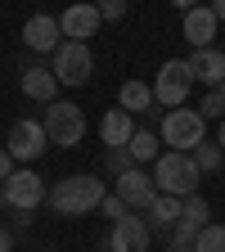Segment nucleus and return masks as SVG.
Returning <instances> with one entry per match:
<instances>
[{
	"label": "nucleus",
	"instance_id": "obj_21",
	"mask_svg": "<svg viewBox=\"0 0 225 252\" xmlns=\"http://www.w3.org/2000/svg\"><path fill=\"white\" fill-rule=\"evenodd\" d=\"M194 162H198V171H203V176H216V171L225 167V149H221L216 140H203V144L194 149Z\"/></svg>",
	"mask_w": 225,
	"mask_h": 252
},
{
	"label": "nucleus",
	"instance_id": "obj_26",
	"mask_svg": "<svg viewBox=\"0 0 225 252\" xmlns=\"http://www.w3.org/2000/svg\"><path fill=\"white\" fill-rule=\"evenodd\" d=\"M99 212H104L108 220H122V216H126V212H131V207H126V203H122L117 194H104V203H99Z\"/></svg>",
	"mask_w": 225,
	"mask_h": 252
},
{
	"label": "nucleus",
	"instance_id": "obj_2",
	"mask_svg": "<svg viewBox=\"0 0 225 252\" xmlns=\"http://www.w3.org/2000/svg\"><path fill=\"white\" fill-rule=\"evenodd\" d=\"M198 162H194V153H158V162H153V185H158V194H171V198H189V194H198Z\"/></svg>",
	"mask_w": 225,
	"mask_h": 252
},
{
	"label": "nucleus",
	"instance_id": "obj_23",
	"mask_svg": "<svg viewBox=\"0 0 225 252\" xmlns=\"http://www.w3.org/2000/svg\"><path fill=\"white\" fill-rule=\"evenodd\" d=\"M198 113H203V122H221L225 117V94L221 90H207L203 104H198Z\"/></svg>",
	"mask_w": 225,
	"mask_h": 252
},
{
	"label": "nucleus",
	"instance_id": "obj_10",
	"mask_svg": "<svg viewBox=\"0 0 225 252\" xmlns=\"http://www.w3.org/2000/svg\"><path fill=\"white\" fill-rule=\"evenodd\" d=\"M23 45H27L32 54H54V50L63 45L59 18H54V14H32V18L23 23Z\"/></svg>",
	"mask_w": 225,
	"mask_h": 252
},
{
	"label": "nucleus",
	"instance_id": "obj_14",
	"mask_svg": "<svg viewBox=\"0 0 225 252\" xmlns=\"http://www.w3.org/2000/svg\"><path fill=\"white\" fill-rule=\"evenodd\" d=\"M189 72H194V81H203L207 90H221L225 86V50H216V45L194 50L189 54Z\"/></svg>",
	"mask_w": 225,
	"mask_h": 252
},
{
	"label": "nucleus",
	"instance_id": "obj_17",
	"mask_svg": "<svg viewBox=\"0 0 225 252\" xmlns=\"http://www.w3.org/2000/svg\"><path fill=\"white\" fill-rule=\"evenodd\" d=\"M131 135H135L131 113H126V108H108L104 122H99V140H104L108 149H126V144H131Z\"/></svg>",
	"mask_w": 225,
	"mask_h": 252
},
{
	"label": "nucleus",
	"instance_id": "obj_8",
	"mask_svg": "<svg viewBox=\"0 0 225 252\" xmlns=\"http://www.w3.org/2000/svg\"><path fill=\"white\" fill-rule=\"evenodd\" d=\"M9 158L14 162H36V158L45 153V126L41 122H32V117H18L9 126Z\"/></svg>",
	"mask_w": 225,
	"mask_h": 252
},
{
	"label": "nucleus",
	"instance_id": "obj_25",
	"mask_svg": "<svg viewBox=\"0 0 225 252\" xmlns=\"http://www.w3.org/2000/svg\"><path fill=\"white\" fill-rule=\"evenodd\" d=\"M104 162H108V167L122 176V171H131V167H135V158L126 153V149H108V158H104Z\"/></svg>",
	"mask_w": 225,
	"mask_h": 252
},
{
	"label": "nucleus",
	"instance_id": "obj_15",
	"mask_svg": "<svg viewBox=\"0 0 225 252\" xmlns=\"http://www.w3.org/2000/svg\"><path fill=\"white\" fill-rule=\"evenodd\" d=\"M207 225H212V207H207V198H203V194H189V198L180 203V220H176L171 234H180V239L194 243Z\"/></svg>",
	"mask_w": 225,
	"mask_h": 252
},
{
	"label": "nucleus",
	"instance_id": "obj_29",
	"mask_svg": "<svg viewBox=\"0 0 225 252\" xmlns=\"http://www.w3.org/2000/svg\"><path fill=\"white\" fill-rule=\"evenodd\" d=\"M0 252H14V234L9 230H0Z\"/></svg>",
	"mask_w": 225,
	"mask_h": 252
},
{
	"label": "nucleus",
	"instance_id": "obj_11",
	"mask_svg": "<svg viewBox=\"0 0 225 252\" xmlns=\"http://www.w3.org/2000/svg\"><path fill=\"white\" fill-rule=\"evenodd\" d=\"M99 9H95V0H77L59 14V27H63V41H90L95 32H99Z\"/></svg>",
	"mask_w": 225,
	"mask_h": 252
},
{
	"label": "nucleus",
	"instance_id": "obj_32",
	"mask_svg": "<svg viewBox=\"0 0 225 252\" xmlns=\"http://www.w3.org/2000/svg\"><path fill=\"white\" fill-rule=\"evenodd\" d=\"M216 144H221V149H225V117H221V135H216Z\"/></svg>",
	"mask_w": 225,
	"mask_h": 252
},
{
	"label": "nucleus",
	"instance_id": "obj_7",
	"mask_svg": "<svg viewBox=\"0 0 225 252\" xmlns=\"http://www.w3.org/2000/svg\"><path fill=\"white\" fill-rule=\"evenodd\" d=\"M5 203L18 207V212H36L45 203V180L27 167H14V176L5 180Z\"/></svg>",
	"mask_w": 225,
	"mask_h": 252
},
{
	"label": "nucleus",
	"instance_id": "obj_4",
	"mask_svg": "<svg viewBox=\"0 0 225 252\" xmlns=\"http://www.w3.org/2000/svg\"><path fill=\"white\" fill-rule=\"evenodd\" d=\"M41 126H45V140L59 144V149H77L86 140V113L77 104H68V99L45 104V122Z\"/></svg>",
	"mask_w": 225,
	"mask_h": 252
},
{
	"label": "nucleus",
	"instance_id": "obj_9",
	"mask_svg": "<svg viewBox=\"0 0 225 252\" xmlns=\"http://www.w3.org/2000/svg\"><path fill=\"white\" fill-rule=\"evenodd\" d=\"M153 243V225L144 216H131L126 212L122 220H113V234H108V248L113 252H149Z\"/></svg>",
	"mask_w": 225,
	"mask_h": 252
},
{
	"label": "nucleus",
	"instance_id": "obj_28",
	"mask_svg": "<svg viewBox=\"0 0 225 252\" xmlns=\"http://www.w3.org/2000/svg\"><path fill=\"white\" fill-rule=\"evenodd\" d=\"M14 176V158H9V149H0V180H9Z\"/></svg>",
	"mask_w": 225,
	"mask_h": 252
},
{
	"label": "nucleus",
	"instance_id": "obj_33",
	"mask_svg": "<svg viewBox=\"0 0 225 252\" xmlns=\"http://www.w3.org/2000/svg\"><path fill=\"white\" fill-rule=\"evenodd\" d=\"M0 207H5V180H0Z\"/></svg>",
	"mask_w": 225,
	"mask_h": 252
},
{
	"label": "nucleus",
	"instance_id": "obj_30",
	"mask_svg": "<svg viewBox=\"0 0 225 252\" xmlns=\"http://www.w3.org/2000/svg\"><path fill=\"white\" fill-rule=\"evenodd\" d=\"M171 5H176V9L185 14V9H194V5H203V0H171Z\"/></svg>",
	"mask_w": 225,
	"mask_h": 252
},
{
	"label": "nucleus",
	"instance_id": "obj_34",
	"mask_svg": "<svg viewBox=\"0 0 225 252\" xmlns=\"http://www.w3.org/2000/svg\"><path fill=\"white\" fill-rule=\"evenodd\" d=\"M221 94H225V86H221Z\"/></svg>",
	"mask_w": 225,
	"mask_h": 252
},
{
	"label": "nucleus",
	"instance_id": "obj_27",
	"mask_svg": "<svg viewBox=\"0 0 225 252\" xmlns=\"http://www.w3.org/2000/svg\"><path fill=\"white\" fill-rule=\"evenodd\" d=\"M167 252H194V243L180 239V234H167Z\"/></svg>",
	"mask_w": 225,
	"mask_h": 252
},
{
	"label": "nucleus",
	"instance_id": "obj_18",
	"mask_svg": "<svg viewBox=\"0 0 225 252\" xmlns=\"http://www.w3.org/2000/svg\"><path fill=\"white\" fill-rule=\"evenodd\" d=\"M180 203L185 198H171V194H158L149 203V216H153V234H171L176 220H180Z\"/></svg>",
	"mask_w": 225,
	"mask_h": 252
},
{
	"label": "nucleus",
	"instance_id": "obj_5",
	"mask_svg": "<svg viewBox=\"0 0 225 252\" xmlns=\"http://www.w3.org/2000/svg\"><path fill=\"white\" fill-rule=\"evenodd\" d=\"M50 72L59 77V86H86L90 72H95V54L86 41H63L54 54H50Z\"/></svg>",
	"mask_w": 225,
	"mask_h": 252
},
{
	"label": "nucleus",
	"instance_id": "obj_19",
	"mask_svg": "<svg viewBox=\"0 0 225 252\" xmlns=\"http://www.w3.org/2000/svg\"><path fill=\"white\" fill-rule=\"evenodd\" d=\"M117 108H126V113H149L153 108V86H144V81H122V90H117Z\"/></svg>",
	"mask_w": 225,
	"mask_h": 252
},
{
	"label": "nucleus",
	"instance_id": "obj_20",
	"mask_svg": "<svg viewBox=\"0 0 225 252\" xmlns=\"http://www.w3.org/2000/svg\"><path fill=\"white\" fill-rule=\"evenodd\" d=\"M158 144H162V140H158L153 131H135L131 144H126V153L135 158V167H140V162H158Z\"/></svg>",
	"mask_w": 225,
	"mask_h": 252
},
{
	"label": "nucleus",
	"instance_id": "obj_6",
	"mask_svg": "<svg viewBox=\"0 0 225 252\" xmlns=\"http://www.w3.org/2000/svg\"><path fill=\"white\" fill-rule=\"evenodd\" d=\"M189 86H194V72H189V59H167L153 77V104L162 108H180L189 99Z\"/></svg>",
	"mask_w": 225,
	"mask_h": 252
},
{
	"label": "nucleus",
	"instance_id": "obj_22",
	"mask_svg": "<svg viewBox=\"0 0 225 252\" xmlns=\"http://www.w3.org/2000/svg\"><path fill=\"white\" fill-rule=\"evenodd\" d=\"M194 252H225V225H216V220H212V225L194 239Z\"/></svg>",
	"mask_w": 225,
	"mask_h": 252
},
{
	"label": "nucleus",
	"instance_id": "obj_24",
	"mask_svg": "<svg viewBox=\"0 0 225 252\" xmlns=\"http://www.w3.org/2000/svg\"><path fill=\"white\" fill-rule=\"evenodd\" d=\"M95 9H99V18H104V23H117V18H126L131 0H95Z\"/></svg>",
	"mask_w": 225,
	"mask_h": 252
},
{
	"label": "nucleus",
	"instance_id": "obj_3",
	"mask_svg": "<svg viewBox=\"0 0 225 252\" xmlns=\"http://www.w3.org/2000/svg\"><path fill=\"white\" fill-rule=\"evenodd\" d=\"M158 140L171 144L176 153H194V149L207 140V122H203V113H198V108H167Z\"/></svg>",
	"mask_w": 225,
	"mask_h": 252
},
{
	"label": "nucleus",
	"instance_id": "obj_16",
	"mask_svg": "<svg viewBox=\"0 0 225 252\" xmlns=\"http://www.w3.org/2000/svg\"><path fill=\"white\" fill-rule=\"evenodd\" d=\"M18 86H23L27 99H36V104H54V94H59V77L45 68V63H27Z\"/></svg>",
	"mask_w": 225,
	"mask_h": 252
},
{
	"label": "nucleus",
	"instance_id": "obj_12",
	"mask_svg": "<svg viewBox=\"0 0 225 252\" xmlns=\"http://www.w3.org/2000/svg\"><path fill=\"white\" fill-rule=\"evenodd\" d=\"M113 194L135 212V207H149V203L158 198V185H153V176H149V171L131 167V171H122V176H117V189H113Z\"/></svg>",
	"mask_w": 225,
	"mask_h": 252
},
{
	"label": "nucleus",
	"instance_id": "obj_31",
	"mask_svg": "<svg viewBox=\"0 0 225 252\" xmlns=\"http://www.w3.org/2000/svg\"><path fill=\"white\" fill-rule=\"evenodd\" d=\"M212 14H216V18L225 23V0H212Z\"/></svg>",
	"mask_w": 225,
	"mask_h": 252
},
{
	"label": "nucleus",
	"instance_id": "obj_1",
	"mask_svg": "<svg viewBox=\"0 0 225 252\" xmlns=\"http://www.w3.org/2000/svg\"><path fill=\"white\" fill-rule=\"evenodd\" d=\"M104 194H108V185L99 176H63L45 198H50L54 216H86V212H95L104 203Z\"/></svg>",
	"mask_w": 225,
	"mask_h": 252
},
{
	"label": "nucleus",
	"instance_id": "obj_13",
	"mask_svg": "<svg viewBox=\"0 0 225 252\" xmlns=\"http://www.w3.org/2000/svg\"><path fill=\"white\" fill-rule=\"evenodd\" d=\"M216 27H221V18L212 14V5H194V9H185V23H180L185 41L194 45V50H207V45L216 41Z\"/></svg>",
	"mask_w": 225,
	"mask_h": 252
}]
</instances>
